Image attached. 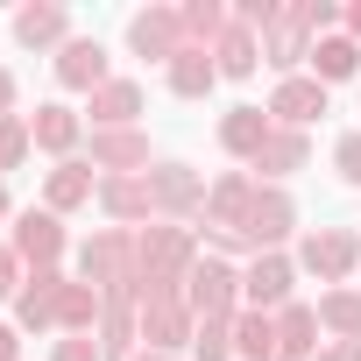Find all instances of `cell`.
Returning <instances> with one entry per match:
<instances>
[{
	"label": "cell",
	"mask_w": 361,
	"mask_h": 361,
	"mask_svg": "<svg viewBox=\"0 0 361 361\" xmlns=\"http://www.w3.org/2000/svg\"><path fill=\"white\" fill-rule=\"evenodd\" d=\"M57 305H64V276H57V269H36V276L22 283V298H15V326L43 333V326H57Z\"/></svg>",
	"instance_id": "4fadbf2b"
},
{
	"label": "cell",
	"mask_w": 361,
	"mask_h": 361,
	"mask_svg": "<svg viewBox=\"0 0 361 361\" xmlns=\"http://www.w3.org/2000/svg\"><path fill=\"white\" fill-rule=\"evenodd\" d=\"M29 142H36V135H29L22 114H0V170H15V163L29 156Z\"/></svg>",
	"instance_id": "836d02e7"
},
{
	"label": "cell",
	"mask_w": 361,
	"mask_h": 361,
	"mask_svg": "<svg viewBox=\"0 0 361 361\" xmlns=\"http://www.w3.org/2000/svg\"><path fill=\"white\" fill-rule=\"evenodd\" d=\"M149 192H156V213H170V220H185V213H206V185L185 170V163H163V170H149Z\"/></svg>",
	"instance_id": "8fae6325"
},
{
	"label": "cell",
	"mask_w": 361,
	"mask_h": 361,
	"mask_svg": "<svg viewBox=\"0 0 361 361\" xmlns=\"http://www.w3.org/2000/svg\"><path fill=\"white\" fill-rule=\"evenodd\" d=\"M50 361H106V354H99V340H92V333H71V340H57V354H50Z\"/></svg>",
	"instance_id": "e575fe53"
},
{
	"label": "cell",
	"mask_w": 361,
	"mask_h": 361,
	"mask_svg": "<svg viewBox=\"0 0 361 361\" xmlns=\"http://www.w3.org/2000/svg\"><path fill=\"white\" fill-rule=\"evenodd\" d=\"M262 57H269L276 71H290V64H305V57H312V15H305V0H298V8H283V15L269 22Z\"/></svg>",
	"instance_id": "ba28073f"
},
{
	"label": "cell",
	"mask_w": 361,
	"mask_h": 361,
	"mask_svg": "<svg viewBox=\"0 0 361 361\" xmlns=\"http://www.w3.org/2000/svg\"><path fill=\"white\" fill-rule=\"evenodd\" d=\"M290 227H298V206H290L283 192H255V213H248V227H241V248L269 255V248H276Z\"/></svg>",
	"instance_id": "9c48e42d"
},
{
	"label": "cell",
	"mask_w": 361,
	"mask_h": 361,
	"mask_svg": "<svg viewBox=\"0 0 361 361\" xmlns=\"http://www.w3.org/2000/svg\"><path fill=\"white\" fill-rule=\"evenodd\" d=\"M99 206L114 220H149L156 213V192H149V177H106L99 185Z\"/></svg>",
	"instance_id": "7402d4cb"
},
{
	"label": "cell",
	"mask_w": 361,
	"mask_h": 361,
	"mask_svg": "<svg viewBox=\"0 0 361 361\" xmlns=\"http://www.w3.org/2000/svg\"><path fill=\"white\" fill-rule=\"evenodd\" d=\"M29 135H36L43 149H57V156H64V149L78 142V114H71V106H36V121H29Z\"/></svg>",
	"instance_id": "f546056e"
},
{
	"label": "cell",
	"mask_w": 361,
	"mask_h": 361,
	"mask_svg": "<svg viewBox=\"0 0 361 361\" xmlns=\"http://www.w3.org/2000/svg\"><path fill=\"white\" fill-rule=\"evenodd\" d=\"M255 170H262V177H290V170H305V128H276V135L262 142Z\"/></svg>",
	"instance_id": "484cf974"
},
{
	"label": "cell",
	"mask_w": 361,
	"mask_h": 361,
	"mask_svg": "<svg viewBox=\"0 0 361 361\" xmlns=\"http://www.w3.org/2000/svg\"><path fill=\"white\" fill-rule=\"evenodd\" d=\"M269 114H276L283 128H305V121L326 114V85H319V78H283L276 99H269Z\"/></svg>",
	"instance_id": "2e32d148"
},
{
	"label": "cell",
	"mask_w": 361,
	"mask_h": 361,
	"mask_svg": "<svg viewBox=\"0 0 361 361\" xmlns=\"http://www.w3.org/2000/svg\"><path fill=\"white\" fill-rule=\"evenodd\" d=\"M347 29H354V36H361V0H354V8H347Z\"/></svg>",
	"instance_id": "60d3db41"
},
{
	"label": "cell",
	"mask_w": 361,
	"mask_h": 361,
	"mask_svg": "<svg viewBox=\"0 0 361 361\" xmlns=\"http://www.w3.org/2000/svg\"><path fill=\"white\" fill-rule=\"evenodd\" d=\"M15 354H22V333H15V326H0V361H15Z\"/></svg>",
	"instance_id": "f35d334b"
},
{
	"label": "cell",
	"mask_w": 361,
	"mask_h": 361,
	"mask_svg": "<svg viewBox=\"0 0 361 361\" xmlns=\"http://www.w3.org/2000/svg\"><path fill=\"white\" fill-rule=\"evenodd\" d=\"M185 305H192V319H234V305H241V269L199 262V269L185 276Z\"/></svg>",
	"instance_id": "5b68a950"
},
{
	"label": "cell",
	"mask_w": 361,
	"mask_h": 361,
	"mask_svg": "<svg viewBox=\"0 0 361 361\" xmlns=\"http://www.w3.org/2000/svg\"><path fill=\"white\" fill-rule=\"evenodd\" d=\"M0 220H8V192H0Z\"/></svg>",
	"instance_id": "7bdbcfd3"
},
{
	"label": "cell",
	"mask_w": 361,
	"mask_h": 361,
	"mask_svg": "<svg viewBox=\"0 0 361 361\" xmlns=\"http://www.w3.org/2000/svg\"><path fill=\"white\" fill-rule=\"evenodd\" d=\"M227 29H234V15L220 8V0H192L185 8V50H213Z\"/></svg>",
	"instance_id": "d4e9b609"
},
{
	"label": "cell",
	"mask_w": 361,
	"mask_h": 361,
	"mask_svg": "<svg viewBox=\"0 0 361 361\" xmlns=\"http://www.w3.org/2000/svg\"><path fill=\"white\" fill-rule=\"evenodd\" d=\"M213 78H220L213 50H177V57H170V92H177V99H206Z\"/></svg>",
	"instance_id": "44dd1931"
},
{
	"label": "cell",
	"mask_w": 361,
	"mask_h": 361,
	"mask_svg": "<svg viewBox=\"0 0 361 361\" xmlns=\"http://www.w3.org/2000/svg\"><path fill=\"white\" fill-rule=\"evenodd\" d=\"M57 248H64L57 213H22V227H15V255H22V262H36V269H50V262H57Z\"/></svg>",
	"instance_id": "e0dca14e"
},
{
	"label": "cell",
	"mask_w": 361,
	"mask_h": 361,
	"mask_svg": "<svg viewBox=\"0 0 361 361\" xmlns=\"http://www.w3.org/2000/svg\"><path fill=\"white\" fill-rule=\"evenodd\" d=\"M57 326H71V333H92V326H99V290H92V283H64Z\"/></svg>",
	"instance_id": "1f68e13d"
},
{
	"label": "cell",
	"mask_w": 361,
	"mask_h": 361,
	"mask_svg": "<svg viewBox=\"0 0 361 361\" xmlns=\"http://www.w3.org/2000/svg\"><path fill=\"white\" fill-rule=\"evenodd\" d=\"M213 64H220V78H255V64H262V43L234 22L220 43H213Z\"/></svg>",
	"instance_id": "603a6c76"
},
{
	"label": "cell",
	"mask_w": 361,
	"mask_h": 361,
	"mask_svg": "<svg viewBox=\"0 0 361 361\" xmlns=\"http://www.w3.org/2000/svg\"><path fill=\"white\" fill-rule=\"evenodd\" d=\"M319 326H333L340 340H361V290H326L319 298Z\"/></svg>",
	"instance_id": "4dcf8cb0"
},
{
	"label": "cell",
	"mask_w": 361,
	"mask_h": 361,
	"mask_svg": "<svg viewBox=\"0 0 361 361\" xmlns=\"http://www.w3.org/2000/svg\"><path fill=\"white\" fill-rule=\"evenodd\" d=\"M57 78H64L71 92H99V85H106V50L85 43V36H71V43L57 50Z\"/></svg>",
	"instance_id": "5bb4252c"
},
{
	"label": "cell",
	"mask_w": 361,
	"mask_h": 361,
	"mask_svg": "<svg viewBox=\"0 0 361 361\" xmlns=\"http://www.w3.org/2000/svg\"><path fill=\"white\" fill-rule=\"evenodd\" d=\"M241 298H248V312H283L290 305V262L283 255H255L241 269Z\"/></svg>",
	"instance_id": "30bf717a"
},
{
	"label": "cell",
	"mask_w": 361,
	"mask_h": 361,
	"mask_svg": "<svg viewBox=\"0 0 361 361\" xmlns=\"http://www.w3.org/2000/svg\"><path fill=\"white\" fill-rule=\"evenodd\" d=\"M0 298H22V255L0 248Z\"/></svg>",
	"instance_id": "d590c367"
},
{
	"label": "cell",
	"mask_w": 361,
	"mask_h": 361,
	"mask_svg": "<svg viewBox=\"0 0 361 361\" xmlns=\"http://www.w3.org/2000/svg\"><path fill=\"white\" fill-rule=\"evenodd\" d=\"M8 106H15V78H8V71H0V114H8Z\"/></svg>",
	"instance_id": "ab89813d"
},
{
	"label": "cell",
	"mask_w": 361,
	"mask_h": 361,
	"mask_svg": "<svg viewBox=\"0 0 361 361\" xmlns=\"http://www.w3.org/2000/svg\"><path fill=\"white\" fill-rule=\"evenodd\" d=\"M64 8H22L15 15V43H29V50H43V43H64Z\"/></svg>",
	"instance_id": "83f0119b"
},
{
	"label": "cell",
	"mask_w": 361,
	"mask_h": 361,
	"mask_svg": "<svg viewBox=\"0 0 361 361\" xmlns=\"http://www.w3.org/2000/svg\"><path fill=\"white\" fill-rule=\"evenodd\" d=\"M298 262H305L319 283H340V276L361 262V248H354V234H347V227H326V234H312V241H305V255H298Z\"/></svg>",
	"instance_id": "7c38bea8"
},
{
	"label": "cell",
	"mask_w": 361,
	"mask_h": 361,
	"mask_svg": "<svg viewBox=\"0 0 361 361\" xmlns=\"http://www.w3.org/2000/svg\"><path fill=\"white\" fill-rule=\"evenodd\" d=\"M128 43H135V57H177V50H185V15H177V8H142L135 22H128Z\"/></svg>",
	"instance_id": "52a82bcc"
},
{
	"label": "cell",
	"mask_w": 361,
	"mask_h": 361,
	"mask_svg": "<svg viewBox=\"0 0 361 361\" xmlns=\"http://www.w3.org/2000/svg\"><path fill=\"white\" fill-rule=\"evenodd\" d=\"M269 135H276V121H269L262 106H234V114L220 121V142H227L234 156H248V163L262 156V142H269Z\"/></svg>",
	"instance_id": "d6986e66"
},
{
	"label": "cell",
	"mask_w": 361,
	"mask_h": 361,
	"mask_svg": "<svg viewBox=\"0 0 361 361\" xmlns=\"http://www.w3.org/2000/svg\"><path fill=\"white\" fill-rule=\"evenodd\" d=\"M234 354H248V361H276V319L269 312H234Z\"/></svg>",
	"instance_id": "cb8c5ba5"
},
{
	"label": "cell",
	"mask_w": 361,
	"mask_h": 361,
	"mask_svg": "<svg viewBox=\"0 0 361 361\" xmlns=\"http://www.w3.org/2000/svg\"><path fill=\"white\" fill-rule=\"evenodd\" d=\"M135 340H142V298L135 290H106L99 298V354L106 361H135Z\"/></svg>",
	"instance_id": "8992f818"
},
{
	"label": "cell",
	"mask_w": 361,
	"mask_h": 361,
	"mask_svg": "<svg viewBox=\"0 0 361 361\" xmlns=\"http://www.w3.org/2000/svg\"><path fill=\"white\" fill-rule=\"evenodd\" d=\"M255 177H241V170H227L220 185L206 192V241H220V248H241V227H248V213H255Z\"/></svg>",
	"instance_id": "3957f363"
},
{
	"label": "cell",
	"mask_w": 361,
	"mask_h": 361,
	"mask_svg": "<svg viewBox=\"0 0 361 361\" xmlns=\"http://www.w3.org/2000/svg\"><path fill=\"white\" fill-rule=\"evenodd\" d=\"M192 269H199V241H192V227H149V234H142V283H135V298L185 290Z\"/></svg>",
	"instance_id": "6da1fadb"
},
{
	"label": "cell",
	"mask_w": 361,
	"mask_h": 361,
	"mask_svg": "<svg viewBox=\"0 0 361 361\" xmlns=\"http://www.w3.org/2000/svg\"><path fill=\"white\" fill-rule=\"evenodd\" d=\"M135 361H177V354H135Z\"/></svg>",
	"instance_id": "b9f144b4"
},
{
	"label": "cell",
	"mask_w": 361,
	"mask_h": 361,
	"mask_svg": "<svg viewBox=\"0 0 361 361\" xmlns=\"http://www.w3.org/2000/svg\"><path fill=\"white\" fill-rule=\"evenodd\" d=\"M312 64H319V85H333V78H354L361 50H354V36H319L312 43Z\"/></svg>",
	"instance_id": "f1b7e54d"
},
{
	"label": "cell",
	"mask_w": 361,
	"mask_h": 361,
	"mask_svg": "<svg viewBox=\"0 0 361 361\" xmlns=\"http://www.w3.org/2000/svg\"><path fill=\"white\" fill-rule=\"evenodd\" d=\"M192 333H199V319H192L185 290H156V298H142V340H149V354L185 347Z\"/></svg>",
	"instance_id": "277c9868"
},
{
	"label": "cell",
	"mask_w": 361,
	"mask_h": 361,
	"mask_svg": "<svg viewBox=\"0 0 361 361\" xmlns=\"http://www.w3.org/2000/svg\"><path fill=\"white\" fill-rule=\"evenodd\" d=\"M92 199V163H57L50 170V213H71Z\"/></svg>",
	"instance_id": "4316f807"
},
{
	"label": "cell",
	"mask_w": 361,
	"mask_h": 361,
	"mask_svg": "<svg viewBox=\"0 0 361 361\" xmlns=\"http://www.w3.org/2000/svg\"><path fill=\"white\" fill-rule=\"evenodd\" d=\"M192 354H199V361H234V319H199Z\"/></svg>",
	"instance_id": "d6a6232c"
},
{
	"label": "cell",
	"mask_w": 361,
	"mask_h": 361,
	"mask_svg": "<svg viewBox=\"0 0 361 361\" xmlns=\"http://www.w3.org/2000/svg\"><path fill=\"white\" fill-rule=\"evenodd\" d=\"M92 163H99V170H149V135L106 128V135H92Z\"/></svg>",
	"instance_id": "ffe728a7"
},
{
	"label": "cell",
	"mask_w": 361,
	"mask_h": 361,
	"mask_svg": "<svg viewBox=\"0 0 361 361\" xmlns=\"http://www.w3.org/2000/svg\"><path fill=\"white\" fill-rule=\"evenodd\" d=\"M142 114V85H128V78H106L99 92H92V135H106V128H128Z\"/></svg>",
	"instance_id": "ac0fdd59"
},
{
	"label": "cell",
	"mask_w": 361,
	"mask_h": 361,
	"mask_svg": "<svg viewBox=\"0 0 361 361\" xmlns=\"http://www.w3.org/2000/svg\"><path fill=\"white\" fill-rule=\"evenodd\" d=\"M78 269H85V283L106 298V290H135L142 283V234H128V227H106V234H92L85 248H78Z\"/></svg>",
	"instance_id": "7a4b0ae2"
},
{
	"label": "cell",
	"mask_w": 361,
	"mask_h": 361,
	"mask_svg": "<svg viewBox=\"0 0 361 361\" xmlns=\"http://www.w3.org/2000/svg\"><path fill=\"white\" fill-rule=\"evenodd\" d=\"M333 163H340V177H347V185H361V135H347Z\"/></svg>",
	"instance_id": "8d00e7d4"
},
{
	"label": "cell",
	"mask_w": 361,
	"mask_h": 361,
	"mask_svg": "<svg viewBox=\"0 0 361 361\" xmlns=\"http://www.w3.org/2000/svg\"><path fill=\"white\" fill-rule=\"evenodd\" d=\"M312 361H361V340H333L326 354H312Z\"/></svg>",
	"instance_id": "74e56055"
},
{
	"label": "cell",
	"mask_w": 361,
	"mask_h": 361,
	"mask_svg": "<svg viewBox=\"0 0 361 361\" xmlns=\"http://www.w3.org/2000/svg\"><path fill=\"white\" fill-rule=\"evenodd\" d=\"M312 354H319V312L283 305L276 312V361H312Z\"/></svg>",
	"instance_id": "9a60e30c"
}]
</instances>
